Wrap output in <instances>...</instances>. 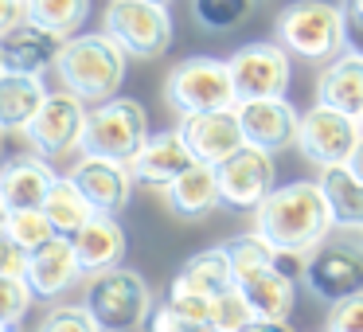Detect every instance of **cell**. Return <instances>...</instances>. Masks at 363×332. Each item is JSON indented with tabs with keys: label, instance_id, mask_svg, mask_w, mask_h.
<instances>
[{
	"label": "cell",
	"instance_id": "1",
	"mask_svg": "<svg viewBox=\"0 0 363 332\" xmlns=\"http://www.w3.org/2000/svg\"><path fill=\"white\" fill-rule=\"evenodd\" d=\"M254 231L277 254L308 258L316 246L328 243V231H332V211H328L320 184L293 180V184L274 188L254 207Z\"/></svg>",
	"mask_w": 363,
	"mask_h": 332
},
{
	"label": "cell",
	"instance_id": "2",
	"mask_svg": "<svg viewBox=\"0 0 363 332\" xmlns=\"http://www.w3.org/2000/svg\"><path fill=\"white\" fill-rule=\"evenodd\" d=\"M125 59L129 55L106 32H79L63 43L55 59V74L63 90H71L86 106H98L118 98L121 82H125Z\"/></svg>",
	"mask_w": 363,
	"mask_h": 332
},
{
	"label": "cell",
	"instance_id": "3",
	"mask_svg": "<svg viewBox=\"0 0 363 332\" xmlns=\"http://www.w3.org/2000/svg\"><path fill=\"white\" fill-rule=\"evenodd\" d=\"M274 35L289 55L308 63H328L347 48V24L340 4L328 0H293L277 12Z\"/></svg>",
	"mask_w": 363,
	"mask_h": 332
},
{
	"label": "cell",
	"instance_id": "4",
	"mask_svg": "<svg viewBox=\"0 0 363 332\" xmlns=\"http://www.w3.org/2000/svg\"><path fill=\"white\" fill-rule=\"evenodd\" d=\"M149 141V114L137 98H110V102L90 106L86 129H82L79 153L86 157H106V160H129L141 153V145Z\"/></svg>",
	"mask_w": 363,
	"mask_h": 332
},
{
	"label": "cell",
	"instance_id": "5",
	"mask_svg": "<svg viewBox=\"0 0 363 332\" xmlns=\"http://www.w3.org/2000/svg\"><path fill=\"white\" fill-rule=\"evenodd\" d=\"M164 102L180 118L207 114V110H235L238 98H235L227 59H211V55L180 59L164 79Z\"/></svg>",
	"mask_w": 363,
	"mask_h": 332
},
{
	"label": "cell",
	"instance_id": "6",
	"mask_svg": "<svg viewBox=\"0 0 363 332\" xmlns=\"http://www.w3.org/2000/svg\"><path fill=\"white\" fill-rule=\"evenodd\" d=\"M102 332H129L137 324H149L152 316V289L137 270L129 266H113L106 274H94L86 282V301Z\"/></svg>",
	"mask_w": 363,
	"mask_h": 332
},
{
	"label": "cell",
	"instance_id": "7",
	"mask_svg": "<svg viewBox=\"0 0 363 332\" xmlns=\"http://www.w3.org/2000/svg\"><path fill=\"white\" fill-rule=\"evenodd\" d=\"M102 32L129 59H160L172 48V12L157 0H110L102 12Z\"/></svg>",
	"mask_w": 363,
	"mask_h": 332
},
{
	"label": "cell",
	"instance_id": "8",
	"mask_svg": "<svg viewBox=\"0 0 363 332\" xmlns=\"http://www.w3.org/2000/svg\"><path fill=\"white\" fill-rule=\"evenodd\" d=\"M86 114L90 106L82 98H74L71 90H48L40 114L32 118V126L24 129L32 153H40L43 160H59L71 157L74 149L82 145V129H86Z\"/></svg>",
	"mask_w": 363,
	"mask_h": 332
},
{
	"label": "cell",
	"instance_id": "9",
	"mask_svg": "<svg viewBox=\"0 0 363 332\" xmlns=\"http://www.w3.org/2000/svg\"><path fill=\"white\" fill-rule=\"evenodd\" d=\"M230 67V82H235V98L250 102V98H285L293 79V63L289 51L281 43H246L227 59Z\"/></svg>",
	"mask_w": 363,
	"mask_h": 332
},
{
	"label": "cell",
	"instance_id": "10",
	"mask_svg": "<svg viewBox=\"0 0 363 332\" xmlns=\"http://www.w3.org/2000/svg\"><path fill=\"white\" fill-rule=\"evenodd\" d=\"M359 118H347L340 110L328 106H313V110L301 114L297 121V149L308 165L316 168H336L347 160V153L359 141Z\"/></svg>",
	"mask_w": 363,
	"mask_h": 332
},
{
	"label": "cell",
	"instance_id": "11",
	"mask_svg": "<svg viewBox=\"0 0 363 332\" xmlns=\"http://www.w3.org/2000/svg\"><path fill=\"white\" fill-rule=\"evenodd\" d=\"M301 277L313 297L336 305L352 293H363V250L347 243H324L305 258Z\"/></svg>",
	"mask_w": 363,
	"mask_h": 332
},
{
	"label": "cell",
	"instance_id": "12",
	"mask_svg": "<svg viewBox=\"0 0 363 332\" xmlns=\"http://www.w3.org/2000/svg\"><path fill=\"white\" fill-rule=\"evenodd\" d=\"M219 199L238 211H254L262 199L274 192V157L254 145H242L235 157H227L219 168Z\"/></svg>",
	"mask_w": 363,
	"mask_h": 332
},
{
	"label": "cell",
	"instance_id": "13",
	"mask_svg": "<svg viewBox=\"0 0 363 332\" xmlns=\"http://www.w3.org/2000/svg\"><path fill=\"white\" fill-rule=\"evenodd\" d=\"M238 114V126H242V137L246 145L262 153H281L289 145H297V106L289 98H250V102H238L235 106Z\"/></svg>",
	"mask_w": 363,
	"mask_h": 332
},
{
	"label": "cell",
	"instance_id": "14",
	"mask_svg": "<svg viewBox=\"0 0 363 332\" xmlns=\"http://www.w3.org/2000/svg\"><path fill=\"white\" fill-rule=\"evenodd\" d=\"M67 176H71L74 188L90 199V207H94L98 215L125 211L129 196H133V184H137L133 172H129V165H121V160H106V157H86V153L74 160Z\"/></svg>",
	"mask_w": 363,
	"mask_h": 332
},
{
	"label": "cell",
	"instance_id": "15",
	"mask_svg": "<svg viewBox=\"0 0 363 332\" xmlns=\"http://www.w3.org/2000/svg\"><path fill=\"white\" fill-rule=\"evenodd\" d=\"M180 137L191 149V157H196L199 165H211V168H219L223 160L235 157L246 145L235 110H207V114L180 118Z\"/></svg>",
	"mask_w": 363,
	"mask_h": 332
},
{
	"label": "cell",
	"instance_id": "16",
	"mask_svg": "<svg viewBox=\"0 0 363 332\" xmlns=\"http://www.w3.org/2000/svg\"><path fill=\"white\" fill-rule=\"evenodd\" d=\"M63 35L48 32V28L32 24V20H20L9 32L0 35V67L12 74H43L55 71V59L63 51Z\"/></svg>",
	"mask_w": 363,
	"mask_h": 332
},
{
	"label": "cell",
	"instance_id": "17",
	"mask_svg": "<svg viewBox=\"0 0 363 332\" xmlns=\"http://www.w3.org/2000/svg\"><path fill=\"white\" fill-rule=\"evenodd\" d=\"M196 165L191 149L184 145L180 129H164V133H149V141L141 145L133 160H129V172H133L137 184L145 188H168L180 172Z\"/></svg>",
	"mask_w": 363,
	"mask_h": 332
},
{
	"label": "cell",
	"instance_id": "18",
	"mask_svg": "<svg viewBox=\"0 0 363 332\" xmlns=\"http://www.w3.org/2000/svg\"><path fill=\"white\" fill-rule=\"evenodd\" d=\"M82 277V266H79V254H74L71 238L59 235L51 238L48 246H40L35 254H28V274L24 282L32 285V293L40 301H55L63 297L67 289H74Z\"/></svg>",
	"mask_w": 363,
	"mask_h": 332
},
{
	"label": "cell",
	"instance_id": "19",
	"mask_svg": "<svg viewBox=\"0 0 363 332\" xmlns=\"http://www.w3.org/2000/svg\"><path fill=\"white\" fill-rule=\"evenodd\" d=\"M71 246L79 254L82 277H94V274H106V270L121 266L129 238H125V227L118 223V215H94L86 227L71 235Z\"/></svg>",
	"mask_w": 363,
	"mask_h": 332
},
{
	"label": "cell",
	"instance_id": "20",
	"mask_svg": "<svg viewBox=\"0 0 363 332\" xmlns=\"http://www.w3.org/2000/svg\"><path fill=\"white\" fill-rule=\"evenodd\" d=\"M316 106L340 110L347 118L363 114V55L352 48H344L336 59H328V67L316 79Z\"/></svg>",
	"mask_w": 363,
	"mask_h": 332
},
{
	"label": "cell",
	"instance_id": "21",
	"mask_svg": "<svg viewBox=\"0 0 363 332\" xmlns=\"http://www.w3.org/2000/svg\"><path fill=\"white\" fill-rule=\"evenodd\" d=\"M164 192V207L176 215V219H188V223H196V219H207V215L215 211V207L223 204L219 199V172H215L211 165H191L188 172H180L168 188H160Z\"/></svg>",
	"mask_w": 363,
	"mask_h": 332
},
{
	"label": "cell",
	"instance_id": "22",
	"mask_svg": "<svg viewBox=\"0 0 363 332\" xmlns=\"http://www.w3.org/2000/svg\"><path fill=\"white\" fill-rule=\"evenodd\" d=\"M238 289H242V297L250 301L254 316L258 321H289L293 313V274H285L281 262H274V266H262L254 270V274L238 277Z\"/></svg>",
	"mask_w": 363,
	"mask_h": 332
},
{
	"label": "cell",
	"instance_id": "23",
	"mask_svg": "<svg viewBox=\"0 0 363 332\" xmlns=\"http://www.w3.org/2000/svg\"><path fill=\"white\" fill-rule=\"evenodd\" d=\"M55 176L59 172L51 168V160H43L40 153H28L0 168V196L9 199V207H43Z\"/></svg>",
	"mask_w": 363,
	"mask_h": 332
},
{
	"label": "cell",
	"instance_id": "24",
	"mask_svg": "<svg viewBox=\"0 0 363 332\" xmlns=\"http://www.w3.org/2000/svg\"><path fill=\"white\" fill-rule=\"evenodd\" d=\"M48 87L43 74H12L0 71V129L4 133H24L32 118L40 114Z\"/></svg>",
	"mask_w": 363,
	"mask_h": 332
},
{
	"label": "cell",
	"instance_id": "25",
	"mask_svg": "<svg viewBox=\"0 0 363 332\" xmlns=\"http://www.w3.org/2000/svg\"><path fill=\"white\" fill-rule=\"evenodd\" d=\"M235 285V270H230V258L223 246H211V250L191 254L180 266V274L172 277V289L168 293H196V297H219Z\"/></svg>",
	"mask_w": 363,
	"mask_h": 332
},
{
	"label": "cell",
	"instance_id": "26",
	"mask_svg": "<svg viewBox=\"0 0 363 332\" xmlns=\"http://www.w3.org/2000/svg\"><path fill=\"white\" fill-rule=\"evenodd\" d=\"M320 192L328 199V211H332V227H344V231H359L363 227V184L347 172L344 165L336 168H320Z\"/></svg>",
	"mask_w": 363,
	"mask_h": 332
},
{
	"label": "cell",
	"instance_id": "27",
	"mask_svg": "<svg viewBox=\"0 0 363 332\" xmlns=\"http://www.w3.org/2000/svg\"><path fill=\"white\" fill-rule=\"evenodd\" d=\"M43 215L51 219V227H55L59 235L71 238L74 231H82L98 211L90 207V199L82 196L79 188H74L71 176H55V184H51L48 199H43Z\"/></svg>",
	"mask_w": 363,
	"mask_h": 332
},
{
	"label": "cell",
	"instance_id": "28",
	"mask_svg": "<svg viewBox=\"0 0 363 332\" xmlns=\"http://www.w3.org/2000/svg\"><path fill=\"white\" fill-rule=\"evenodd\" d=\"M24 16L32 20V24L71 40V35H79V28L86 24L90 0H24Z\"/></svg>",
	"mask_w": 363,
	"mask_h": 332
},
{
	"label": "cell",
	"instance_id": "29",
	"mask_svg": "<svg viewBox=\"0 0 363 332\" xmlns=\"http://www.w3.org/2000/svg\"><path fill=\"white\" fill-rule=\"evenodd\" d=\"M4 235H9L16 246H24L28 254H35L40 246H48L51 238H59V231L51 227V219L43 215V207H12Z\"/></svg>",
	"mask_w": 363,
	"mask_h": 332
},
{
	"label": "cell",
	"instance_id": "30",
	"mask_svg": "<svg viewBox=\"0 0 363 332\" xmlns=\"http://www.w3.org/2000/svg\"><path fill=\"white\" fill-rule=\"evenodd\" d=\"M223 250H227V258H230L235 282H238V277H246V274H254V270L274 266V262H277V250L258 235V231H250V235H235L230 243H223Z\"/></svg>",
	"mask_w": 363,
	"mask_h": 332
},
{
	"label": "cell",
	"instance_id": "31",
	"mask_svg": "<svg viewBox=\"0 0 363 332\" xmlns=\"http://www.w3.org/2000/svg\"><path fill=\"white\" fill-rule=\"evenodd\" d=\"M250 4L254 0H191V16L203 32H235L246 16H250Z\"/></svg>",
	"mask_w": 363,
	"mask_h": 332
},
{
	"label": "cell",
	"instance_id": "32",
	"mask_svg": "<svg viewBox=\"0 0 363 332\" xmlns=\"http://www.w3.org/2000/svg\"><path fill=\"white\" fill-rule=\"evenodd\" d=\"M250 321H258V316H254L250 301L242 297L238 285H230L227 293L211 297V328L215 332H242Z\"/></svg>",
	"mask_w": 363,
	"mask_h": 332
},
{
	"label": "cell",
	"instance_id": "33",
	"mask_svg": "<svg viewBox=\"0 0 363 332\" xmlns=\"http://www.w3.org/2000/svg\"><path fill=\"white\" fill-rule=\"evenodd\" d=\"M35 332H102V324L90 316L86 305H55L48 309Z\"/></svg>",
	"mask_w": 363,
	"mask_h": 332
},
{
	"label": "cell",
	"instance_id": "34",
	"mask_svg": "<svg viewBox=\"0 0 363 332\" xmlns=\"http://www.w3.org/2000/svg\"><path fill=\"white\" fill-rule=\"evenodd\" d=\"M32 285L24 277H9L0 274V321H24L32 309Z\"/></svg>",
	"mask_w": 363,
	"mask_h": 332
},
{
	"label": "cell",
	"instance_id": "35",
	"mask_svg": "<svg viewBox=\"0 0 363 332\" xmlns=\"http://www.w3.org/2000/svg\"><path fill=\"white\" fill-rule=\"evenodd\" d=\"M149 332H215V328H211V321L188 316V313H180L176 305L160 301V305L152 309V316H149Z\"/></svg>",
	"mask_w": 363,
	"mask_h": 332
},
{
	"label": "cell",
	"instance_id": "36",
	"mask_svg": "<svg viewBox=\"0 0 363 332\" xmlns=\"http://www.w3.org/2000/svg\"><path fill=\"white\" fill-rule=\"evenodd\" d=\"M328 332H363V293H352L328 309Z\"/></svg>",
	"mask_w": 363,
	"mask_h": 332
},
{
	"label": "cell",
	"instance_id": "37",
	"mask_svg": "<svg viewBox=\"0 0 363 332\" xmlns=\"http://www.w3.org/2000/svg\"><path fill=\"white\" fill-rule=\"evenodd\" d=\"M0 274H9V277H24L28 274V250L16 246L9 235H0Z\"/></svg>",
	"mask_w": 363,
	"mask_h": 332
},
{
	"label": "cell",
	"instance_id": "38",
	"mask_svg": "<svg viewBox=\"0 0 363 332\" xmlns=\"http://www.w3.org/2000/svg\"><path fill=\"white\" fill-rule=\"evenodd\" d=\"M340 12L347 24V48L363 55V0H340Z\"/></svg>",
	"mask_w": 363,
	"mask_h": 332
},
{
	"label": "cell",
	"instance_id": "39",
	"mask_svg": "<svg viewBox=\"0 0 363 332\" xmlns=\"http://www.w3.org/2000/svg\"><path fill=\"white\" fill-rule=\"evenodd\" d=\"M24 20V0H0V35Z\"/></svg>",
	"mask_w": 363,
	"mask_h": 332
},
{
	"label": "cell",
	"instance_id": "40",
	"mask_svg": "<svg viewBox=\"0 0 363 332\" xmlns=\"http://www.w3.org/2000/svg\"><path fill=\"white\" fill-rule=\"evenodd\" d=\"M344 168H347V172H352V176H355V180H359V184H363V133H359V141H355V149L347 153Z\"/></svg>",
	"mask_w": 363,
	"mask_h": 332
},
{
	"label": "cell",
	"instance_id": "41",
	"mask_svg": "<svg viewBox=\"0 0 363 332\" xmlns=\"http://www.w3.org/2000/svg\"><path fill=\"white\" fill-rule=\"evenodd\" d=\"M242 332H293L285 321H250Z\"/></svg>",
	"mask_w": 363,
	"mask_h": 332
},
{
	"label": "cell",
	"instance_id": "42",
	"mask_svg": "<svg viewBox=\"0 0 363 332\" xmlns=\"http://www.w3.org/2000/svg\"><path fill=\"white\" fill-rule=\"evenodd\" d=\"M9 215H12V207H9V199L0 196V235H4V227H9Z\"/></svg>",
	"mask_w": 363,
	"mask_h": 332
},
{
	"label": "cell",
	"instance_id": "43",
	"mask_svg": "<svg viewBox=\"0 0 363 332\" xmlns=\"http://www.w3.org/2000/svg\"><path fill=\"white\" fill-rule=\"evenodd\" d=\"M0 332H24V321H0Z\"/></svg>",
	"mask_w": 363,
	"mask_h": 332
},
{
	"label": "cell",
	"instance_id": "44",
	"mask_svg": "<svg viewBox=\"0 0 363 332\" xmlns=\"http://www.w3.org/2000/svg\"><path fill=\"white\" fill-rule=\"evenodd\" d=\"M359 250H363V227H359Z\"/></svg>",
	"mask_w": 363,
	"mask_h": 332
},
{
	"label": "cell",
	"instance_id": "45",
	"mask_svg": "<svg viewBox=\"0 0 363 332\" xmlns=\"http://www.w3.org/2000/svg\"><path fill=\"white\" fill-rule=\"evenodd\" d=\"M157 4H172V0H157Z\"/></svg>",
	"mask_w": 363,
	"mask_h": 332
},
{
	"label": "cell",
	"instance_id": "46",
	"mask_svg": "<svg viewBox=\"0 0 363 332\" xmlns=\"http://www.w3.org/2000/svg\"><path fill=\"white\" fill-rule=\"evenodd\" d=\"M359 129H363V114H359Z\"/></svg>",
	"mask_w": 363,
	"mask_h": 332
},
{
	"label": "cell",
	"instance_id": "47",
	"mask_svg": "<svg viewBox=\"0 0 363 332\" xmlns=\"http://www.w3.org/2000/svg\"><path fill=\"white\" fill-rule=\"evenodd\" d=\"M0 137H4V129H0Z\"/></svg>",
	"mask_w": 363,
	"mask_h": 332
},
{
	"label": "cell",
	"instance_id": "48",
	"mask_svg": "<svg viewBox=\"0 0 363 332\" xmlns=\"http://www.w3.org/2000/svg\"><path fill=\"white\" fill-rule=\"evenodd\" d=\"M0 71H4V67H0Z\"/></svg>",
	"mask_w": 363,
	"mask_h": 332
}]
</instances>
